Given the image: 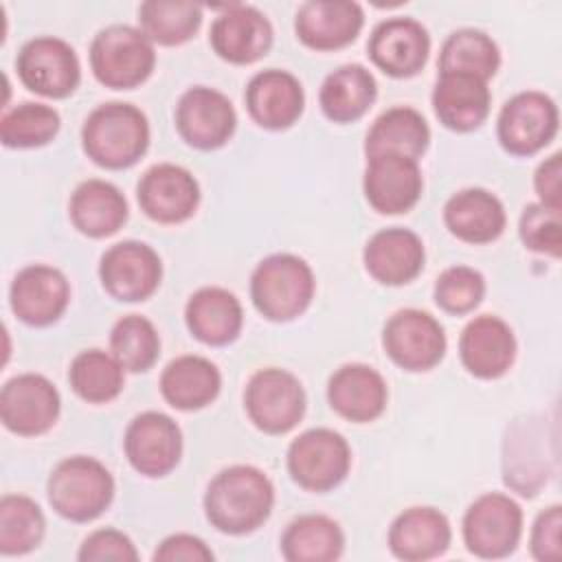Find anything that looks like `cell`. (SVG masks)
<instances>
[{"mask_svg":"<svg viewBox=\"0 0 562 562\" xmlns=\"http://www.w3.org/2000/svg\"><path fill=\"white\" fill-rule=\"evenodd\" d=\"M274 505V487L255 465H231L213 476L204 494L206 520L222 533L244 536L259 529Z\"/></svg>","mask_w":562,"mask_h":562,"instance_id":"cell-1","label":"cell"},{"mask_svg":"<svg viewBox=\"0 0 562 562\" xmlns=\"http://www.w3.org/2000/svg\"><path fill=\"white\" fill-rule=\"evenodd\" d=\"M86 156L103 169H127L149 147L147 116L132 103L110 101L94 108L81 127Z\"/></svg>","mask_w":562,"mask_h":562,"instance_id":"cell-2","label":"cell"},{"mask_svg":"<svg viewBox=\"0 0 562 562\" xmlns=\"http://www.w3.org/2000/svg\"><path fill=\"white\" fill-rule=\"evenodd\" d=\"M310 263L290 252H277L257 263L250 277V299L261 316L285 323L301 316L314 299Z\"/></svg>","mask_w":562,"mask_h":562,"instance_id":"cell-3","label":"cell"},{"mask_svg":"<svg viewBox=\"0 0 562 562\" xmlns=\"http://www.w3.org/2000/svg\"><path fill=\"white\" fill-rule=\"evenodd\" d=\"M46 496L55 514L72 522L99 518L114 498L110 470L92 457H68L59 461L46 483Z\"/></svg>","mask_w":562,"mask_h":562,"instance_id":"cell-4","label":"cell"},{"mask_svg":"<svg viewBox=\"0 0 562 562\" xmlns=\"http://www.w3.org/2000/svg\"><path fill=\"white\" fill-rule=\"evenodd\" d=\"M154 66V42L140 29L112 24L101 29L90 44L92 75L105 88L132 90L151 75Z\"/></svg>","mask_w":562,"mask_h":562,"instance_id":"cell-5","label":"cell"},{"mask_svg":"<svg viewBox=\"0 0 562 562\" xmlns=\"http://www.w3.org/2000/svg\"><path fill=\"white\" fill-rule=\"evenodd\" d=\"M244 408L261 432L285 435L305 415V391L290 371L266 367L246 382Z\"/></svg>","mask_w":562,"mask_h":562,"instance_id":"cell-6","label":"cell"},{"mask_svg":"<svg viewBox=\"0 0 562 562\" xmlns=\"http://www.w3.org/2000/svg\"><path fill=\"white\" fill-rule=\"evenodd\" d=\"M351 468L347 439L331 428H310L288 448V472L307 492H329L338 487Z\"/></svg>","mask_w":562,"mask_h":562,"instance_id":"cell-7","label":"cell"},{"mask_svg":"<svg viewBox=\"0 0 562 562\" xmlns=\"http://www.w3.org/2000/svg\"><path fill=\"white\" fill-rule=\"evenodd\" d=\"M461 533L472 555L483 560L505 558L520 542L522 509L507 494H483L465 509Z\"/></svg>","mask_w":562,"mask_h":562,"instance_id":"cell-8","label":"cell"},{"mask_svg":"<svg viewBox=\"0 0 562 562\" xmlns=\"http://www.w3.org/2000/svg\"><path fill=\"white\" fill-rule=\"evenodd\" d=\"M558 105L544 92L527 90L514 94L498 114L496 136L512 156H533L558 134Z\"/></svg>","mask_w":562,"mask_h":562,"instance_id":"cell-9","label":"cell"},{"mask_svg":"<svg viewBox=\"0 0 562 562\" xmlns=\"http://www.w3.org/2000/svg\"><path fill=\"white\" fill-rule=\"evenodd\" d=\"M20 81L35 94L64 99L81 81V66L72 46L59 37L42 35L29 40L15 59Z\"/></svg>","mask_w":562,"mask_h":562,"instance_id":"cell-10","label":"cell"},{"mask_svg":"<svg viewBox=\"0 0 562 562\" xmlns=\"http://www.w3.org/2000/svg\"><path fill=\"white\" fill-rule=\"evenodd\" d=\"M99 279L103 290L123 303L149 299L162 279L158 252L145 241L125 239L110 246L99 261Z\"/></svg>","mask_w":562,"mask_h":562,"instance_id":"cell-11","label":"cell"},{"mask_svg":"<svg viewBox=\"0 0 562 562\" xmlns=\"http://www.w3.org/2000/svg\"><path fill=\"white\" fill-rule=\"evenodd\" d=\"M386 356L406 371H428L446 353V334L441 323L415 307L395 312L382 331Z\"/></svg>","mask_w":562,"mask_h":562,"instance_id":"cell-12","label":"cell"},{"mask_svg":"<svg viewBox=\"0 0 562 562\" xmlns=\"http://www.w3.org/2000/svg\"><path fill=\"white\" fill-rule=\"evenodd\" d=\"M61 411L55 384L40 373H20L0 391V419L7 430L22 437L48 432Z\"/></svg>","mask_w":562,"mask_h":562,"instance_id":"cell-13","label":"cell"},{"mask_svg":"<svg viewBox=\"0 0 562 562\" xmlns=\"http://www.w3.org/2000/svg\"><path fill=\"white\" fill-rule=\"evenodd\" d=\"M237 127V114L226 94L215 88L193 86L178 99L176 130L195 149H217L226 145Z\"/></svg>","mask_w":562,"mask_h":562,"instance_id":"cell-14","label":"cell"},{"mask_svg":"<svg viewBox=\"0 0 562 562\" xmlns=\"http://www.w3.org/2000/svg\"><path fill=\"white\" fill-rule=\"evenodd\" d=\"M123 448L130 465L138 474L151 479L165 476L180 463L182 432L169 415L147 411L127 424Z\"/></svg>","mask_w":562,"mask_h":562,"instance_id":"cell-15","label":"cell"},{"mask_svg":"<svg viewBox=\"0 0 562 562\" xmlns=\"http://www.w3.org/2000/svg\"><path fill=\"white\" fill-rule=\"evenodd\" d=\"M136 198L140 211L149 220L180 224L195 213L200 204V184L189 169L173 162H158L140 176Z\"/></svg>","mask_w":562,"mask_h":562,"instance_id":"cell-16","label":"cell"},{"mask_svg":"<svg viewBox=\"0 0 562 562\" xmlns=\"http://www.w3.org/2000/svg\"><path fill=\"white\" fill-rule=\"evenodd\" d=\"M270 20L250 4L233 2L220 9L211 24L209 42L217 57L231 64H252L272 46Z\"/></svg>","mask_w":562,"mask_h":562,"instance_id":"cell-17","label":"cell"},{"mask_svg":"<svg viewBox=\"0 0 562 562\" xmlns=\"http://www.w3.org/2000/svg\"><path fill=\"white\" fill-rule=\"evenodd\" d=\"M70 283L61 270L44 263L22 268L9 288L13 314L33 327L55 323L68 307Z\"/></svg>","mask_w":562,"mask_h":562,"instance_id":"cell-18","label":"cell"},{"mask_svg":"<svg viewBox=\"0 0 562 562\" xmlns=\"http://www.w3.org/2000/svg\"><path fill=\"white\" fill-rule=\"evenodd\" d=\"M367 160L362 189L369 206L382 215L411 211L424 189L417 160L397 154H382Z\"/></svg>","mask_w":562,"mask_h":562,"instance_id":"cell-19","label":"cell"},{"mask_svg":"<svg viewBox=\"0 0 562 562\" xmlns=\"http://www.w3.org/2000/svg\"><path fill=\"white\" fill-rule=\"evenodd\" d=\"M367 53L384 75L406 79L424 68L430 37L413 18H389L371 31Z\"/></svg>","mask_w":562,"mask_h":562,"instance_id":"cell-20","label":"cell"},{"mask_svg":"<svg viewBox=\"0 0 562 562\" xmlns=\"http://www.w3.org/2000/svg\"><path fill=\"white\" fill-rule=\"evenodd\" d=\"M549 479V459L544 448V424L538 417H525L507 428L503 446V481L520 496H536Z\"/></svg>","mask_w":562,"mask_h":562,"instance_id":"cell-21","label":"cell"},{"mask_svg":"<svg viewBox=\"0 0 562 562\" xmlns=\"http://www.w3.org/2000/svg\"><path fill=\"white\" fill-rule=\"evenodd\" d=\"M364 24V11L349 0H310L294 18L296 37L314 50H338L351 44Z\"/></svg>","mask_w":562,"mask_h":562,"instance_id":"cell-22","label":"cell"},{"mask_svg":"<svg viewBox=\"0 0 562 562\" xmlns=\"http://www.w3.org/2000/svg\"><path fill=\"white\" fill-rule=\"evenodd\" d=\"M459 356L468 373L481 380L501 378L509 371L516 358L514 331L503 318L481 314L463 327Z\"/></svg>","mask_w":562,"mask_h":562,"instance_id":"cell-23","label":"cell"},{"mask_svg":"<svg viewBox=\"0 0 562 562\" xmlns=\"http://www.w3.org/2000/svg\"><path fill=\"white\" fill-rule=\"evenodd\" d=\"M246 110L250 119L266 130L292 127L305 108L301 81L279 68L257 72L246 86Z\"/></svg>","mask_w":562,"mask_h":562,"instance_id":"cell-24","label":"cell"},{"mask_svg":"<svg viewBox=\"0 0 562 562\" xmlns=\"http://www.w3.org/2000/svg\"><path fill=\"white\" fill-rule=\"evenodd\" d=\"M362 261L378 283L404 285L422 272L426 250L417 233L391 226L369 237L362 250Z\"/></svg>","mask_w":562,"mask_h":562,"instance_id":"cell-25","label":"cell"},{"mask_svg":"<svg viewBox=\"0 0 562 562\" xmlns=\"http://www.w3.org/2000/svg\"><path fill=\"white\" fill-rule=\"evenodd\" d=\"M389 400L384 378L369 364L349 362L336 369L327 382V402L340 417L364 424L378 419Z\"/></svg>","mask_w":562,"mask_h":562,"instance_id":"cell-26","label":"cell"},{"mask_svg":"<svg viewBox=\"0 0 562 562\" xmlns=\"http://www.w3.org/2000/svg\"><path fill=\"white\" fill-rule=\"evenodd\" d=\"M492 94L487 81L465 72H439L432 88V110L439 123L452 132H472L490 114Z\"/></svg>","mask_w":562,"mask_h":562,"instance_id":"cell-27","label":"cell"},{"mask_svg":"<svg viewBox=\"0 0 562 562\" xmlns=\"http://www.w3.org/2000/svg\"><path fill=\"white\" fill-rule=\"evenodd\" d=\"M452 529L435 507H408L389 529V549L397 560L426 562L448 551Z\"/></svg>","mask_w":562,"mask_h":562,"instance_id":"cell-28","label":"cell"},{"mask_svg":"<svg viewBox=\"0 0 562 562\" xmlns=\"http://www.w3.org/2000/svg\"><path fill=\"white\" fill-rule=\"evenodd\" d=\"M184 321L193 338L204 345L222 347L233 342L244 325L239 299L217 285L195 290L184 307Z\"/></svg>","mask_w":562,"mask_h":562,"instance_id":"cell-29","label":"cell"},{"mask_svg":"<svg viewBox=\"0 0 562 562\" xmlns=\"http://www.w3.org/2000/svg\"><path fill=\"white\" fill-rule=\"evenodd\" d=\"M448 231L468 244H490L505 231L503 202L481 187L457 191L443 206Z\"/></svg>","mask_w":562,"mask_h":562,"instance_id":"cell-30","label":"cell"},{"mask_svg":"<svg viewBox=\"0 0 562 562\" xmlns=\"http://www.w3.org/2000/svg\"><path fill=\"white\" fill-rule=\"evenodd\" d=\"M68 213L81 235L101 239L114 235L127 222V200L112 182L90 178L72 191Z\"/></svg>","mask_w":562,"mask_h":562,"instance_id":"cell-31","label":"cell"},{"mask_svg":"<svg viewBox=\"0 0 562 562\" xmlns=\"http://www.w3.org/2000/svg\"><path fill=\"white\" fill-rule=\"evenodd\" d=\"M222 389L220 369L202 356H178L160 373V393L178 411L209 406Z\"/></svg>","mask_w":562,"mask_h":562,"instance_id":"cell-32","label":"cell"},{"mask_svg":"<svg viewBox=\"0 0 562 562\" xmlns=\"http://www.w3.org/2000/svg\"><path fill=\"white\" fill-rule=\"evenodd\" d=\"M375 97V77L360 64H345L325 77L318 103L329 121L353 123L369 112Z\"/></svg>","mask_w":562,"mask_h":562,"instance_id":"cell-33","label":"cell"},{"mask_svg":"<svg viewBox=\"0 0 562 562\" xmlns=\"http://www.w3.org/2000/svg\"><path fill=\"white\" fill-rule=\"evenodd\" d=\"M430 143V130L426 119L406 105L391 108L382 112L371 130L367 132L364 154L367 158L382 154H397L419 160Z\"/></svg>","mask_w":562,"mask_h":562,"instance_id":"cell-34","label":"cell"},{"mask_svg":"<svg viewBox=\"0 0 562 562\" xmlns=\"http://www.w3.org/2000/svg\"><path fill=\"white\" fill-rule=\"evenodd\" d=\"M345 551L340 525L323 514L294 518L281 536V553L288 562H334Z\"/></svg>","mask_w":562,"mask_h":562,"instance_id":"cell-35","label":"cell"},{"mask_svg":"<svg viewBox=\"0 0 562 562\" xmlns=\"http://www.w3.org/2000/svg\"><path fill=\"white\" fill-rule=\"evenodd\" d=\"M439 72H465L492 79L501 66L496 42L479 29H459L446 37L439 50Z\"/></svg>","mask_w":562,"mask_h":562,"instance_id":"cell-36","label":"cell"},{"mask_svg":"<svg viewBox=\"0 0 562 562\" xmlns=\"http://www.w3.org/2000/svg\"><path fill=\"white\" fill-rule=\"evenodd\" d=\"M123 367L112 353L86 349L77 353L68 369L70 389L88 404L112 402L123 391Z\"/></svg>","mask_w":562,"mask_h":562,"instance_id":"cell-37","label":"cell"},{"mask_svg":"<svg viewBox=\"0 0 562 562\" xmlns=\"http://www.w3.org/2000/svg\"><path fill=\"white\" fill-rule=\"evenodd\" d=\"M140 31L162 46L189 42L202 24V7L176 0H147L138 7Z\"/></svg>","mask_w":562,"mask_h":562,"instance_id":"cell-38","label":"cell"},{"mask_svg":"<svg viewBox=\"0 0 562 562\" xmlns=\"http://www.w3.org/2000/svg\"><path fill=\"white\" fill-rule=\"evenodd\" d=\"M46 520L40 505L22 494L0 498V553L24 555L44 538Z\"/></svg>","mask_w":562,"mask_h":562,"instance_id":"cell-39","label":"cell"},{"mask_svg":"<svg viewBox=\"0 0 562 562\" xmlns=\"http://www.w3.org/2000/svg\"><path fill=\"white\" fill-rule=\"evenodd\" d=\"M61 119L46 103L24 101L7 110L0 119V140L11 149H31L50 143L59 132Z\"/></svg>","mask_w":562,"mask_h":562,"instance_id":"cell-40","label":"cell"},{"mask_svg":"<svg viewBox=\"0 0 562 562\" xmlns=\"http://www.w3.org/2000/svg\"><path fill=\"white\" fill-rule=\"evenodd\" d=\"M110 351L125 371L140 373L158 360L160 336L151 321L140 314H127L110 331Z\"/></svg>","mask_w":562,"mask_h":562,"instance_id":"cell-41","label":"cell"},{"mask_svg":"<svg viewBox=\"0 0 562 562\" xmlns=\"http://www.w3.org/2000/svg\"><path fill=\"white\" fill-rule=\"evenodd\" d=\"M485 294V279L479 270L470 266L446 268L435 281V303L448 314H468L472 312Z\"/></svg>","mask_w":562,"mask_h":562,"instance_id":"cell-42","label":"cell"},{"mask_svg":"<svg viewBox=\"0 0 562 562\" xmlns=\"http://www.w3.org/2000/svg\"><path fill=\"white\" fill-rule=\"evenodd\" d=\"M518 235L525 248L560 257L562 255V224H560V211H553L549 206H542L540 202L527 204L520 213L518 222Z\"/></svg>","mask_w":562,"mask_h":562,"instance_id":"cell-43","label":"cell"},{"mask_svg":"<svg viewBox=\"0 0 562 562\" xmlns=\"http://www.w3.org/2000/svg\"><path fill=\"white\" fill-rule=\"evenodd\" d=\"M77 558L81 562H136L138 551L130 536H125L119 529H97L90 536L83 538Z\"/></svg>","mask_w":562,"mask_h":562,"instance_id":"cell-44","label":"cell"},{"mask_svg":"<svg viewBox=\"0 0 562 562\" xmlns=\"http://www.w3.org/2000/svg\"><path fill=\"white\" fill-rule=\"evenodd\" d=\"M560 529H562V507L551 505L538 514L529 536L531 555L538 562H558L562 555L560 549Z\"/></svg>","mask_w":562,"mask_h":562,"instance_id":"cell-45","label":"cell"},{"mask_svg":"<svg viewBox=\"0 0 562 562\" xmlns=\"http://www.w3.org/2000/svg\"><path fill=\"white\" fill-rule=\"evenodd\" d=\"M156 562H211L213 551L206 542L191 533L167 536L151 555Z\"/></svg>","mask_w":562,"mask_h":562,"instance_id":"cell-46","label":"cell"},{"mask_svg":"<svg viewBox=\"0 0 562 562\" xmlns=\"http://www.w3.org/2000/svg\"><path fill=\"white\" fill-rule=\"evenodd\" d=\"M560 173H562V162L560 154H551L544 158L536 173H533V189L538 193V202L542 206H549L553 211L562 209V195H560Z\"/></svg>","mask_w":562,"mask_h":562,"instance_id":"cell-47","label":"cell"}]
</instances>
